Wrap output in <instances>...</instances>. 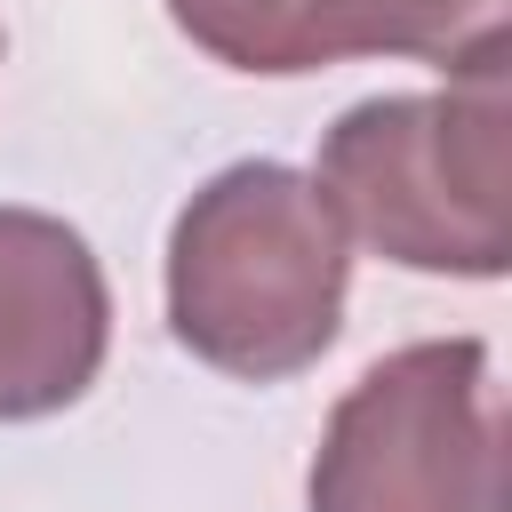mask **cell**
<instances>
[{"label": "cell", "instance_id": "6da1fadb", "mask_svg": "<svg viewBox=\"0 0 512 512\" xmlns=\"http://www.w3.org/2000/svg\"><path fill=\"white\" fill-rule=\"evenodd\" d=\"M352 296V240L288 160L216 168L168 224V336L240 384L304 376Z\"/></svg>", "mask_w": 512, "mask_h": 512}, {"label": "cell", "instance_id": "7a4b0ae2", "mask_svg": "<svg viewBox=\"0 0 512 512\" xmlns=\"http://www.w3.org/2000/svg\"><path fill=\"white\" fill-rule=\"evenodd\" d=\"M344 240L384 264L504 280L512 264V88L504 72L448 80L432 96H368L336 112L312 168Z\"/></svg>", "mask_w": 512, "mask_h": 512}, {"label": "cell", "instance_id": "3957f363", "mask_svg": "<svg viewBox=\"0 0 512 512\" xmlns=\"http://www.w3.org/2000/svg\"><path fill=\"white\" fill-rule=\"evenodd\" d=\"M304 512H504V392L480 336L384 352L320 424Z\"/></svg>", "mask_w": 512, "mask_h": 512}, {"label": "cell", "instance_id": "277c9868", "mask_svg": "<svg viewBox=\"0 0 512 512\" xmlns=\"http://www.w3.org/2000/svg\"><path fill=\"white\" fill-rule=\"evenodd\" d=\"M112 352L96 248L48 208H0V424L72 408Z\"/></svg>", "mask_w": 512, "mask_h": 512}, {"label": "cell", "instance_id": "5b68a950", "mask_svg": "<svg viewBox=\"0 0 512 512\" xmlns=\"http://www.w3.org/2000/svg\"><path fill=\"white\" fill-rule=\"evenodd\" d=\"M336 56H408L440 80L512 64V0H336Z\"/></svg>", "mask_w": 512, "mask_h": 512}, {"label": "cell", "instance_id": "8992f818", "mask_svg": "<svg viewBox=\"0 0 512 512\" xmlns=\"http://www.w3.org/2000/svg\"><path fill=\"white\" fill-rule=\"evenodd\" d=\"M176 32L192 48H208L232 72H328L336 56V0H168Z\"/></svg>", "mask_w": 512, "mask_h": 512}]
</instances>
